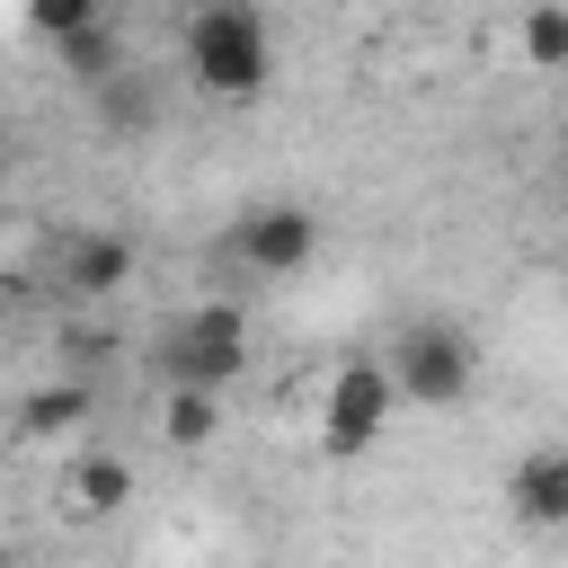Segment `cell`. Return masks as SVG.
<instances>
[{
	"label": "cell",
	"mask_w": 568,
	"mask_h": 568,
	"mask_svg": "<svg viewBox=\"0 0 568 568\" xmlns=\"http://www.w3.org/2000/svg\"><path fill=\"white\" fill-rule=\"evenodd\" d=\"M390 408H399V390H390V364H382V355L337 364V373H328V399H320V453H328V462L373 453L382 426H390Z\"/></svg>",
	"instance_id": "277c9868"
},
{
	"label": "cell",
	"mask_w": 568,
	"mask_h": 568,
	"mask_svg": "<svg viewBox=\"0 0 568 568\" xmlns=\"http://www.w3.org/2000/svg\"><path fill=\"white\" fill-rule=\"evenodd\" d=\"M506 515L532 532H568V444H532L506 470Z\"/></svg>",
	"instance_id": "8992f818"
},
{
	"label": "cell",
	"mask_w": 568,
	"mask_h": 568,
	"mask_svg": "<svg viewBox=\"0 0 568 568\" xmlns=\"http://www.w3.org/2000/svg\"><path fill=\"white\" fill-rule=\"evenodd\" d=\"M186 80L222 106H248L266 98L275 80V36L257 18V0H195L186 9Z\"/></svg>",
	"instance_id": "6da1fadb"
},
{
	"label": "cell",
	"mask_w": 568,
	"mask_h": 568,
	"mask_svg": "<svg viewBox=\"0 0 568 568\" xmlns=\"http://www.w3.org/2000/svg\"><path fill=\"white\" fill-rule=\"evenodd\" d=\"M160 373L169 382H195V390H231L248 373V320H240V302H195L160 337Z\"/></svg>",
	"instance_id": "3957f363"
},
{
	"label": "cell",
	"mask_w": 568,
	"mask_h": 568,
	"mask_svg": "<svg viewBox=\"0 0 568 568\" xmlns=\"http://www.w3.org/2000/svg\"><path fill=\"white\" fill-rule=\"evenodd\" d=\"M98 18H106V0H27V27H36L44 44H62V36L98 27Z\"/></svg>",
	"instance_id": "4fadbf2b"
},
{
	"label": "cell",
	"mask_w": 568,
	"mask_h": 568,
	"mask_svg": "<svg viewBox=\"0 0 568 568\" xmlns=\"http://www.w3.org/2000/svg\"><path fill=\"white\" fill-rule=\"evenodd\" d=\"M515 53L524 71H568V0H532L515 18Z\"/></svg>",
	"instance_id": "8fae6325"
},
{
	"label": "cell",
	"mask_w": 568,
	"mask_h": 568,
	"mask_svg": "<svg viewBox=\"0 0 568 568\" xmlns=\"http://www.w3.org/2000/svg\"><path fill=\"white\" fill-rule=\"evenodd\" d=\"M213 435H222V390L169 382V399H160V444H169V453H204Z\"/></svg>",
	"instance_id": "9c48e42d"
},
{
	"label": "cell",
	"mask_w": 568,
	"mask_h": 568,
	"mask_svg": "<svg viewBox=\"0 0 568 568\" xmlns=\"http://www.w3.org/2000/svg\"><path fill=\"white\" fill-rule=\"evenodd\" d=\"M559 160H568V151H559Z\"/></svg>",
	"instance_id": "9a60e30c"
},
{
	"label": "cell",
	"mask_w": 568,
	"mask_h": 568,
	"mask_svg": "<svg viewBox=\"0 0 568 568\" xmlns=\"http://www.w3.org/2000/svg\"><path fill=\"white\" fill-rule=\"evenodd\" d=\"M311 257H320V213H311V204H248V213L231 222V266H248V275H266V284L302 275Z\"/></svg>",
	"instance_id": "5b68a950"
},
{
	"label": "cell",
	"mask_w": 568,
	"mask_h": 568,
	"mask_svg": "<svg viewBox=\"0 0 568 568\" xmlns=\"http://www.w3.org/2000/svg\"><path fill=\"white\" fill-rule=\"evenodd\" d=\"M382 364H390V390L417 399V408H453V399H470V382H479V346H470V328H453V320H408V328L382 346Z\"/></svg>",
	"instance_id": "7a4b0ae2"
},
{
	"label": "cell",
	"mask_w": 568,
	"mask_h": 568,
	"mask_svg": "<svg viewBox=\"0 0 568 568\" xmlns=\"http://www.w3.org/2000/svg\"><path fill=\"white\" fill-rule=\"evenodd\" d=\"M124 497H133V470H124L115 453H71V470H62V515L106 524Z\"/></svg>",
	"instance_id": "ba28073f"
},
{
	"label": "cell",
	"mask_w": 568,
	"mask_h": 568,
	"mask_svg": "<svg viewBox=\"0 0 568 568\" xmlns=\"http://www.w3.org/2000/svg\"><path fill=\"white\" fill-rule=\"evenodd\" d=\"M0 568H9V559H0Z\"/></svg>",
	"instance_id": "2e32d148"
},
{
	"label": "cell",
	"mask_w": 568,
	"mask_h": 568,
	"mask_svg": "<svg viewBox=\"0 0 568 568\" xmlns=\"http://www.w3.org/2000/svg\"><path fill=\"white\" fill-rule=\"evenodd\" d=\"M53 53H62V71H71L80 89H106V80L124 71V53H115V27H106V18H98V27H80V36H62Z\"/></svg>",
	"instance_id": "7c38bea8"
},
{
	"label": "cell",
	"mask_w": 568,
	"mask_h": 568,
	"mask_svg": "<svg viewBox=\"0 0 568 568\" xmlns=\"http://www.w3.org/2000/svg\"><path fill=\"white\" fill-rule=\"evenodd\" d=\"M71 426H89V390L80 382H44V390L18 399V435L27 444H62Z\"/></svg>",
	"instance_id": "30bf717a"
},
{
	"label": "cell",
	"mask_w": 568,
	"mask_h": 568,
	"mask_svg": "<svg viewBox=\"0 0 568 568\" xmlns=\"http://www.w3.org/2000/svg\"><path fill=\"white\" fill-rule=\"evenodd\" d=\"M124 284H133V240H124V231H80V240H62V293L106 302V293H124Z\"/></svg>",
	"instance_id": "52a82bcc"
},
{
	"label": "cell",
	"mask_w": 568,
	"mask_h": 568,
	"mask_svg": "<svg viewBox=\"0 0 568 568\" xmlns=\"http://www.w3.org/2000/svg\"><path fill=\"white\" fill-rule=\"evenodd\" d=\"M98 98H106V124H151V89H142V80H124V71H115Z\"/></svg>",
	"instance_id": "5bb4252c"
}]
</instances>
